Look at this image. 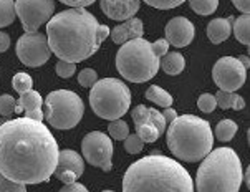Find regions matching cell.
<instances>
[{"label": "cell", "instance_id": "ee69618b", "mask_svg": "<svg viewBox=\"0 0 250 192\" xmlns=\"http://www.w3.org/2000/svg\"><path fill=\"white\" fill-rule=\"evenodd\" d=\"M247 139H249V146H250V129L247 131Z\"/></svg>", "mask_w": 250, "mask_h": 192}, {"label": "cell", "instance_id": "2e32d148", "mask_svg": "<svg viewBox=\"0 0 250 192\" xmlns=\"http://www.w3.org/2000/svg\"><path fill=\"white\" fill-rule=\"evenodd\" d=\"M143 35H144L143 22L139 19H134V17L109 30V37H111V40L118 45H123L131 40H136V38H143Z\"/></svg>", "mask_w": 250, "mask_h": 192}, {"label": "cell", "instance_id": "7bdbcfd3", "mask_svg": "<svg viewBox=\"0 0 250 192\" xmlns=\"http://www.w3.org/2000/svg\"><path fill=\"white\" fill-rule=\"evenodd\" d=\"M245 182H247V187L250 189V166L247 168V172H245Z\"/></svg>", "mask_w": 250, "mask_h": 192}, {"label": "cell", "instance_id": "83f0119b", "mask_svg": "<svg viewBox=\"0 0 250 192\" xmlns=\"http://www.w3.org/2000/svg\"><path fill=\"white\" fill-rule=\"evenodd\" d=\"M136 134L139 136V139H141L143 143H154V141H158L161 136V133L152 125L136 126Z\"/></svg>", "mask_w": 250, "mask_h": 192}, {"label": "cell", "instance_id": "cb8c5ba5", "mask_svg": "<svg viewBox=\"0 0 250 192\" xmlns=\"http://www.w3.org/2000/svg\"><path fill=\"white\" fill-rule=\"evenodd\" d=\"M15 17L17 14L14 0H0V28L14 23Z\"/></svg>", "mask_w": 250, "mask_h": 192}, {"label": "cell", "instance_id": "8d00e7d4", "mask_svg": "<svg viewBox=\"0 0 250 192\" xmlns=\"http://www.w3.org/2000/svg\"><path fill=\"white\" fill-rule=\"evenodd\" d=\"M152 46H154L156 53H158V55H159V58H161V57H164V55L167 53L169 43H167V40H166V38H161V40L154 42V43H152Z\"/></svg>", "mask_w": 250, "mask_h": 192}, {"label": "cell", "instance_id": "9a60e30c", "mask_svg": "<svg viewBox=\"0 0 250 192\" xmlns=\"http://www.w3.org/2000/svg\"><path fill=\"white\" fill-rule=\"evenodd\" d=\"M42 105H43V100H42L40 93L35 91V89H30V91L20 95V98L17 100V114H25V118L35 119V121H43L45 114L42 111Z\"/></svg>", "mask_w": 250, "mask_h": 192}, {"label": "cell", "instance_id": "44dd1931", "mask_svg": "<svg viewBox=\"0 0 250 192\" xmlns=\"http://www.w3.org/2000/svg\"><path fill=\"white\" fill-rule=\"evenodd\" d=\"M232 28H234V35L240 43L250 46V14L240 15L232 22Z\"/></svg>", "mask_w": 250, "mask_h": 192}, {"label": "cell", "instance_id": "5b68a950", "mask_svg": "<svg viewBox=\"0 0 250 192\" xmlns=\"http://www.w3.org/2000/svg\"><path fill=\"white\" fill-rule=\"evenodd\" d=\"M242 181V164L237 152L230 148H219L202 159L196 189L197 192H239Z\"/></svg>", "mask_w": 250, "mask_h": 192}, {"label": "cell", "instance_id": "e0dca14e", "mask_svg": "<svg viewBox=\"0 0 250 192\" xmlns=\"http://www.w3.org/2000/svg\"><path fill=\"white\" fill-rule=\"evenodd\" d=\"M65 171H70V172L76 174L78 177L83 176V171H84V163H83V157L78 154L73 149H63L58 154V164L57 169H55V176L60 172H65Z\"/></svg>", "mask_w": 250, "mask_h": 192}, {"label": "cell", "instance_id": "7c38bea8", "mask_svg": "<svg viewBox=\"0 0 250 192\" xmlns=\"http://www.w3.org/2000/svg\"><path fill=\"white\" fill-rule=\"evenodd\" d=\"M212 78L220 91L235 93L237 89L244 86L245 78H247V70L239 62V58L222 57L215 62L212 68Z\"/></svg>", "mask_w": 250, "mask_h": 192}, {"label": "cell", "instance_id": "d4e9b609", "mask_svg": "<svg viewBox=\"0 0 250 192\" xmlns=\"http://www.w3.org/2000/svg\"><path fill=\"white\" fill-rule=\"evenodd\" d=\"M189 5L199 15H210L217 10L219 0H189Z\"/></svg>", "mask_w": 250, "mask_h": 192}, {"label": "cell", "instance_id": "f6af8a7d", "mask_svg": "<svg viewBox=\"0 0 250 192\" xmlns=\"http://www.w3.org/2000/svg\"><path fill=\"white\" fill-rule=\"evenodd\" d=\"M249 58H250V46H249Z\"/></svg>", "mask_w": 250, "mask_h": 192}, {"label": "cell", "instance_id": "836d02e7", "mask_svg": "<svg viewBox=\"0 0 250 192\" xmlns=\"http://www.w3.org/2000/svg\"><path fill=\"white\" fill-rule=\"evenodd\" d=\"M75 70H76V63H70V62H60L57 63V66H55V71H57L58 76H62V78H70V76L75 75Z\"/></svg>", "mask_w": 250, "mask_h": 192}, {"label": "cell", "instance_id": "74e56055", "mask_svg": "<svg viewBox=\"0 0 250 192\" xmlns=\"http://www.w3.org/2000/svg\"><path fill=\"white\" fill-rule=\"evenodd\" d=\"M232 3H234L237 10H240L244 15L250 14V0H232Z\"/></svg>", "mask_w": 250, "mask_h": 192}, {"label": "cell", "instance_id": "277c9868", "mask_svg": "<svg viewBox=\"0 0 250 192\" xmlns=\"http://www.w3.org/2000/svg\"><path fill=\"white\" fill-rule=\"evenodd\" d=\"M166 143L177 159L197 163L212 151L214 133L206 119L194 114H181L169 125Z\"/></svg>", "mask_w": 250, "mask_h": 192}, {"label": "cell", "instance_id": "f546056e", "mask_svg": "<svg viewBox=\"0 0 250 192\" xmlns=\"http://www.w3.org/2000/svg\"><path fill=\"white\" fill-rule=\"evenodd\" d=\"M17 109V100L10 95L0 96V116H10Z\"/></svg>", "mask_w": 250, "mask_h": 192}, {"label": "cell", "instance_id": "4dcf8cb0", "mask_svg": "<svg viewBox=\"0 0 250 192\" xmlns=\"http://www.w3.org/2000/svg\"><path fill=\"white\" fill-rule=\"evenodd\" d=\"M197 106L202 113H212L217 106V101H215V96L210 95V93H204V95L199 96L197 100Z\"/></svg>", "mask_w": 250, "mask_h": 192}, {"label": "cell", "instance_id": "d590c367", "mask_svg": "<svg viewBox=\"0 0 250 192\" xmlns=\"http://www.w3.org/2000/svg\"><path fill=\"white\" fill-rule=\"evenodd\" d=\"M60 2L73 8H84V7L91 5L93 2H96V0H60Z\"/></svg>", "mask_w": 250, "mask_h": 192}, {"label": "cell", "instance_id": "f1b7e54d", "mask_svg": "<svg viewBox=\"0 0 250 192\" xmlns=\"http://www.w3.org/2000/svg\"><path fill=\"white\" fill-rule=\"evenodd\" d=\"M96 82H98V73H96L93 68H84V70L80 71L78 83L82 85L83 88H93Z\"/></svg>", "mask_w": 250, "mask_h": 192}, {"label": "cell", "instance_id": "7402d4cb", "mask_svg": "<svg viewBox=\"0 0 250 192\" xmlns=\"http://www.w3.org/2000/svg\"><path fill=\"white\" fill-rule=\"evenodd\" d=\"M146 98L152 103H156L158 106H163V108H171L172 103H174V100H172V96L169 95L166 89H163L158 85H152V86L147 88L146 91Z\"/></svg>", "mask_w": 250, "mask_h": 192}, {"label": "cell", "instance_id": "ba28073f", "mask_svg": "<svg viewBox=\"0 0 250 192\" xmlns=\"http://www.w3.org/2000/svg\"><path fill=\"white\" fill-rule=\"evenodd\" d=\"M45 119L57 129H71L82 121L84 105L82 98L70 89H57L45 98Z\"/></svg>", "mask_w": 250, "mask_h": 192}, {"label": "cell", "instance_id": "30bf717a", "mask_svg": "<svg viewBox=\"0 0 250 192\" xmlns=\"http://www.w3.org/2000/svg\"><path fill=\"white\" fill-rule=\"evenodd\" d=\"M53 12V0H15V14L25 33H35L42 25L50 22Z\"/></svg>", "mask_w": 250, "mask_h": 192}, {"label": "cell", "instance_id": "1f68e13d", "mask_svg": "<svg viewBox=\"0 0 250 192\" xmlns=\"http://www.w3.org/2000/svg\"><path fill=\"white\" fill-rule=\"evenodd\" d=\"M143 148H144V143L139 139L138 134H129L128 138L125 139V149L129 154H138V152H141Z\"/></svg>", "mask_w": 250, "mask_h": 192}, {"label": "cell", "instance_id": "60d3db41", "mask_svg": "<svg viewBox=\"0 0 250 192\" xmlns=\"http://www.w3.org/2000/svg\"><path fill=\"white\" fill-rule=\"evenodd\" d=\"M163 116H164V119H166V123L171 125V123L177 118V113H176V109H172V108H164Z\"/></svg>", "mask_w": 250, "mask_h": 192}, {"label": "cell", "instance_id": "d6a6232c", "mask_svg": "<svg viewBox=\"0 0 250 192\" xmlns=\"http://www.w3.org/2000/svg\"><path fill=\"white\" fill-rule=\"evenodd\" d=\"M0 192H27V187L23 184H17L3 174H0Z\"/></svg>", "mask_w": 250, "mask_h": 192}, {"label": "cell", "instance_id": "4fadbf2b", "mask_svg": "<svg viewBox=\"0 0 250 192\" xmlns=\"http://www.w3.org/2000/svg\"><path fill=\"white\" fill-rule=\"evenodd\" d=\"M164 33H166V40L169 45L176 46V48H182V46H188L194 40L196 28H194V23L186 17H174L167 22Z\"/></svg>", "mask_w": 250, "mask_h": 192}, {"label": "cell", "instance_id": "7a4b0ae2", "mask_svg": "<svg viewBox=\"0 0 250 192\" xmlns=\"http://www.w3.org/2000/svg\"><path fill=\"white\" fill-rule=\"evenodd\" d=\"M109 37V27L98 23L84 8H68L46 23V40L52 53L63 62H83L93 57Z\"/></svg>", "mask_w": 250, "mask_h": 192}, {"label": "cell", "instance_id": "52a82bcc", "mask_svg": "<svg viewBox=\"0 0 250 192\" xmlns=\"http://www.w3.org/2000/svg\"><path fill=\"white\" fill-rule=\"evenodd\" d=\"M131 91L121 80L103 78L95 83L90 91V106L96 116L114 121L128 113Z\"/></svg>", "mask_w": 250, "mask_h": 192}, {"label": "cell", "instance_id": "ab89813d", "mask_svg": "<svg viewBox=\"0 0 250 192\" xmlns=\"http://www.w3.org/2000/svg\"><path fill=\"white\" fill-rule=\"evenodd\" d=\"M10 46V37L5 32H0V53H3Z\"/></svg>", "mask_w": 250, "mask_h": 192}, {"label": "cell", "instance_id": "9c48e42d", "mask_svg": "<svg viewBox=\"0 0 250 192\" xmlns=\"http://www.w3.org/2000/svg\"><path fill=\"white\" fill-rule=\"evenodd\" d=\"M82 152L84 159L88 161V164L103 169L104 172L111 171L114 146L108 134L101 133V131H91V133H88L82 143Z\"/></svg>", "mask_w": 250, "mask_h": 192}, {"label": "cell", "instance_id": "ac0fdd59", "mask_svg": "<svg viewBox=\"0 0 250 192\" xmlns=\"http://www.w3.org/2000/svg\"><path fill=\"white\" fill-rule=\"evenodd\" d=\"M232 22L234 19H214L207 25V37L212 43L219 45L226 42L232 33Z\"/></svg>", "mask_w": 250, "mask_h": 192}, {"label": "cell", "instance_id": "4316f807", "mask_svg": "<svg viewBox=\"0 0 250 192\" xmlns=\"http://www.w3.org/2000/svg\"><path fill=\"white\" fill-rule=\"evenodd\" d=\"M108 133L113 139L118 141H125L129 136V128L123 119H114V121L109 123L108 126Z\"/></svg>", "mask_w": 250, "mask_h": 192}, {"label": "cell", "instance_id": "8fae6325", "mask_svg": "<svg viewBox=\"0 0 250 192\" xmlns=\"http://www.w3.org/2000/svg\"><path fill=\"white\" fill-rule=\"evenodd\" d=\"M17 57L20 58V62L23 63L25 66L30 68H37L42 66L48 62L50 55H52V50L48 46V40H46V35H42V33H25L17 40Z\"/></svg>", "mask_w": 250, "mask_h": 192}, {"label": "cell", "instance_id": "f35d334b", "mask_svg": "<svg viewBox=\"0 0 250 192\" xmlns=\"http://www.w3.org/2000/svg\"><path fill=\"white\" fill-rule=\"evenodd\" d=\"M60 192H88V189L80 182H73V184H65Z\"/></svg>", "mask_w": 250, "mask_h": 192}, {"label": "cell", "instance_id": "d6986e66", "mask_svg": "<svg viewBox=\"0 0 250 192\" xmlns=\"http://www.w3.org/2000/svg\"><path fill=\"white\" fill-rule=\"evenodd\" d=\"M159 66L163 68L166 75L176 76V75H181L182 70L186 68V60L179 52H167L164 57H161Z\"/></svg>", "mask_w": 250, "mask_h": 192}, {"label": "cell", "instance_id": "ffe728a7", "mask_svg": "<svg viewBox=\"0 0 250 192\" xmlns=\"http://www.w3.org/2000/svg\"><path fill=\"white\" fill-rule=\"evenodd\" d=\"M215 96V101H217V106H220L222 109H244L245 108V101L244 98L237 93H227V91H217Z\"/></svg>", "mask_w": 250, "mask_h": 192}, {"label": "cell", "instance_id": "b9f144b4", "mask_svg": "<svg viewBox=\"0 0 250 192\" xmlns=\"http://www.w3.org/2000/svg\"><path fill=\"white\" fill-rule=\"evenodd\" d=\"M237 58H239V62L244 65L245 70H249V68H250V58L247 57V55H240V57H237Z\"/></svg>", "mask_w": 250, "mask_h": 192}, {"label": "cell", "instance_id": "6da1fadb", "mask_svg": "<svg viewBox=\"0 0 250 192\" xmlns=\"http://www.w3.org/2000/svg\"><path fill=\"white\" fill-rule=\"evenodd\" d=\"M57 139L42 121L17 118L0 126V174L17 184H42L58 164Z\"/></svg>", "mask_w": 250, "mask_h": 192}, {"label": "cell", "instance_id": "3957f363", "mask_svg": "<svg viewBox=\"0 0 250 192\" xmlns=\"http://www.w3.org/2000/svg\"><path fill=\"white\" fill-rule=\"evenodd\" d=\"M123 192H194V181L177 161L156 151L126 169Z\"/></svg>", "mask_w": 250, "mask_h": 192}, {"label": "cell", "instance_id": "484cf974", "mask_svg": "<svg viewBox=\"0 0 250 192\" xmlns=\"http://www.w3.org/2000/svg\"><path fill=\"white\" fill-rule=\"evenodd\" d=\"M12 86L19 95H23V93L30 91L32 86H33V80L32 76L28 73H23V71H20V73H17L14 76V80H12Z\"/></svg>", "mask_w": 250, "mask_h": 192}, {"label": "cell", "instance_id": "e575fe53", "mask_svg": "<svg viewBox=\"0 0 250 192\" xmlns=\"http://www.w3.org/2000/svg\"><path fill=\"white\" fill-rule=\"evenodd\" d=\"M147 5L159 8V10H169V8H174L177 5H181L186 0H144Z\"/></svg>", "mask_w": 250, "mask_h": 192}, {"label": "cell", "instance_id": "7dc6e473", "mask_svg": "<svg viewBox=\"0 0 250 192\" xmlns=\"http://www.w3.org/2000/svg\"><path fill=\"white\" fill-rule=\"evenodd\" d=\"M0 126H2V119H0Z\"/></svg>", "mask_w": 250, "mask_h": 192}, {"label": "cell", "instance_id": "8992f818", "mask_svg": "<svg viewBox=\"0 0 250 192\" xmlns=\"http://www.w3.org/2000/svg\"><path fill=\"white\" fill-rule=\"evenodd\" d=\"M159 55L154 46L144 38L126 42L121 45L116 55V68L120 75L131 83L149 82L158 75Z\"/></svg>", "mask_w": 250, "mask_h": 192}, {"label": "cell", "instance_id": "bcb514c9", "mask_svg": "<svg viewBox=\"0 0 250 192\" xmlns=\"http://www.w3.org/2000/svg\"><path fill=\"white\" fill-rule=\"evenodd\" d=\"M103 192H113V191H103Z\"/></svg>", "mask_w": 250, "mask_h": 192}, {"label": "cell", "instance_id": "5bb4252c", "mask_svg": "<svg viewBox=\"0 0 250 192\" xmlns=\"http://www.w3.org/2000/svg\"><path fill=\"white\" fill-rule=\"evenodd\" d=\"M103 14L111 20H128L139 10V0H100Z\"/></svg>", "mask_w": 250, "mask_h": 192}, {"label": "cell", "instance_id": "603a6c76", "mask_svg": "<svg viewBox=\"0 0 250 192\" xmlns=\"http://www.w3.org/2000/svg\"><path fill=\"white\" fill-rule=\"evenodd\" d=\"M235 133H237V125L232 119H222V121L215 126V131H214L215 138L219 141H222V143H229V141L235 136Z\"/></svg>", "mask_w": 250, "mask_h": 192}]
</instances>
